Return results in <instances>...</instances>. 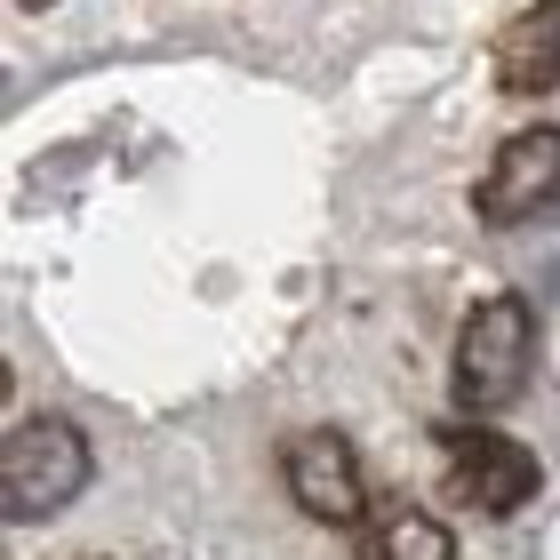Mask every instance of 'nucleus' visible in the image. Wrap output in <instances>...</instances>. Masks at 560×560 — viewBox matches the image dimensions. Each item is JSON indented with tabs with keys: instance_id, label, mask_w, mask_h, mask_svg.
Masks as SVG:
<instances>
[{
	"instance_id": "f257e3e1",
	"label": "nucleus",
	"mask_w": 560,
	"mask_h": 560,
	"mask_svg": "<svg viewBox=\"0 0 560 560\" xmlns=\"http://www.w3.org/2000/svg\"><path fill=\"white\" fill-rule=\"evenodd\" d=\"M528 376H537V313L521 296H480L456 328V361H448V393L465 409V424L513 409Z\"/></svg>"
},
{
	"instance_id": "f03ea898",
	"label": "nucleus",
	"mask_w": 560,
	"mask_h": 560,
	"mask_svg": "<svg viewBox=\"0 0 560 560\" xmlns=\"http://www.w3.org/2000/svg\"><path fill=\"white\" fill-rule=\"evenodd\" d=\"M96 480V456H89V432L72 417H24L0 448V521L9 528H40L72 513Z\"/></svg>"
},
{
	"instance_id": "7ed1b4c3",
	"label": "nucleus",
	"mask_w": 560,
	"mask_h": 560,
	"mask_svg": "<svg viewBox=\"0 0 560 560\" xmlns=\"http://www.w3.org/2000/svg\"><path fill=\"white\" fill-rule=\"evenodd\" d=\"M441 456H448V489L472 504V513H528L545 489V465H537V448H521L513 432H497V424H448L441 432Z\"/></svg>"
},
{
	"instance_id": "20e7f679",
	"label": "nucleus",
	"mask_w": 560,
	"mask_h": 560,
	"mask_svg": "<svg viewBox=\"0 0 560 560\" xmlns=\"http://www.w3.org/2000/svg\"><path fill=\"white\" fill-rule=\"evenodd\" d=\"M280 480H289V497L304 504V521H320V528H361L369 521L361 456H352V441L337 424L289 432V441H280Z\"/></svg>"
},
{
	"instance_id": "39448f33",
	"label": "nucleus",
	"mask_w": 560,
	"mask_h": 560,
	"mask_svg": "<svg viewBox=\"0 0 560 560\" xmlns=\"http://www.w3.org/2000/svg\"><path fill=\"white\" fill-rule=\"evenodd\" d=\"M552 200H560V129L537 120V129L497 144V161L472 185V209H480L489 233H513V224H537Z\"/></svg>"
},
{
	"instance_id": "423d86ee",
	"label": "nucleus",
	"mask_w": 560,
	"mask_h": 560,
	"mask_svg": "<svg viewBox=\"0 0 560 560\" xmlns=\"http://www.w3.org/2000/svg\"><path fill=\"white\" fill-rule=\"evenodd\" d=\"M489 72L504 96H552L560 89V0H528V9L497 33Z\"/></svg>"
},
{
	"instance_id": "0eeeda50",
	"label": "nucleus",
	"mask_w": 560,
	"mask_h": 560,
	"mask_svg": "<svg viewBox=\"0 0 560 560\" xmlns=\"http://www.w3.org/2000/svg\"><path fill=\"white\" fill-rule=\"evenodd\" d=\"M376 560H456V528L432 513H393L376 528Z\"/></svg>"
},
{
	"instance_id": "6e6552de",
	"label": "nucleus",
	"mask_w": 560,
	"mask_h": 560,
	"mask_svg": "<svg viewBox=\"0 0 560 560\" xmlns=\"http://www.w3.org/2000/svg\"><path fill=\"white\" fill-rule=\"evenodd\" d=\"M16 9H57V0H16Z\"/></svg>"
}]
</instances>
